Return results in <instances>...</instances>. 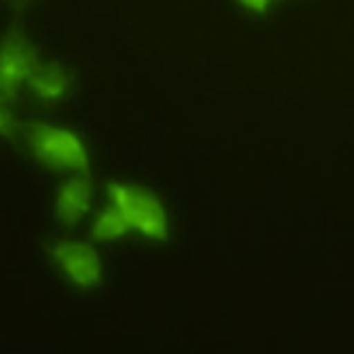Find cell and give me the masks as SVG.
Segmentation results:
<instances>
[{
    "mask_svg": "<svg viewBox=\"0 0 354 354\" xmlns=\"http://www.w3.org/2000/svg\"><path fill=\"white\" fill-rule=\"evenodd\" d=\"M28 144L41 163L57 170L87 174V148L76 133L53 124H33L28 131Z\"/></svg>",
    "mask_w": 354,
    "mask_h": 354,
    "instance_id": "1",
    "label": "cell"
},
{
    "mask_svg": "<svg viewBox=\"0 0 354 354\" xmlns=\"http://www.w3.org/2000/svg\"><path fill=\"white\" fill-rule=\"evenodd\" d=\"M109 203L120 209L129 224L148 239L161 241L167 237V218L159 200L142 187L113 183L109 187Z\"/></svg>",
    "mask_w": 354,
    "mask_h": 354,
    "instance_id": "2",
    "label": "cell"
},
{
    "mask_svg": "<svg viewBox=\"0 0 354 354\" xmlns=\"http://www.w3.org/2000/svg\"><path fill=\"white\" fill-rule=\"evenodd\" d=\"M39 55L22 35H9L0 44V98L11 100L39 68Z\"/></svg>",
    "mask_w": 354,
    "mask_h": 354,
    "instance_id": "3",
    "label": "cell"
},
{
    "mask_svg": "<svg viewBox=\"0 0 354 354\" xmlns=\"http://www.w3.org/2000/svg\"><path fill=\"white\" fill-rule=\"evenodd\" d=\"M61 274L76 287H94L102 281V266L94 248L83 241H59L50 248Z\"/></svg>",
    "mask_w": 354,
    "mask_h": 354,
    "instance_id": "4",
    "label": "cell"
},
{
    "mask_svg": "<svg viewBox=\"0 0 354 354\" xmlns=\"http://www.w3.org/2000/svg\"><path fill=\"white\" fill-rule=\"evenodd\" d=\"M91 180L87 174H79L66 180L55 196V213L66 226H74L85 218V213L91 207Z\"/></svg>",
    "mask_w": 354,
    "mask_h": 354,
    "instance_id": "5",
    "label": "cell"
},
{
    "mask_svg": "<svg viewBox=\"0 0 354 354\" xmlns=\"http://www.w3.org/2000/svg\"><path fill=\"white\" fill-rule=\"evenodd\" d=\"M28 87L39 102L57 104L70 94L72 79H70V74L57 64H46V66L39 64L35 74L30 76Z\"/></svg>",
    "mask_w": 354,
    "mask_h": 354,
    "instance_id": "6",
    "label": "cell"
},
{
    "mask_svg": "<svg viewBox=\"0 0 354 354\" xmlns=\"http://www.w3.org/2000/svg\"><path fill=\"white\" fill-rule=\"evenodd\" d=\"M127 230H129V224L124 220V215L120 213L115 205L109 203V207L98 215L91 233H94L98 241H113V239H120L122 235H127Z\"/></svg>",
    "mask_w": 354,
    "mask_h": 354,
    "instance_id": "7",
    "label": "cell"
},
{
    "mask_svg": "<svg viewBox=\"0 0 354 354\" xmlns=\"http://www.w3.org/2000/svg\"><path fill=\"white\" fill-rule=\"evenodd\" d=\"M18 133V118L9 106V100L0 98V137H11Z\"/></svg>",
    "mask_w": 354,
    "mask_h": 354,
    "instance_id": "8",
    "label": "cell"
},
{
    "mask_svg": "<svg viewBox=\"0 0 354 354\" xmlns=\"http://www.w3.org/2000/svg\"><path fill=\"white\" fill-rule=\"evenodd\" d=\"M239 3L248 9V11H254V13H263L268 9V5L272 0H239Z\"/></svg>",
    "mask_w": 354,
    "mask_h": 354,
    "instance_id": "9",
    "label": "cell"
}]
</instances>
